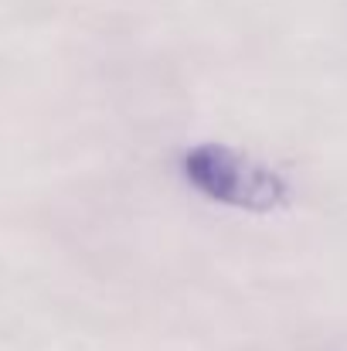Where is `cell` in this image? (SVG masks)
Listing matches in <instances>:
<instances>
[{"mask_svg":"<svg viewBox=\"0 0 347 351\" xmlns=\"http://www.w3.org/2000/svg\"><path fill=\"white\" fill-rule=\"evenodd\" d=\"M181 178L208 202L238 212H276L290 202V181L229 143H194L177 160Z\"/></svg>","mask_w":347,"mask_h":351,"instance_id":"obj_1","label":"cell"}]
</instances>
